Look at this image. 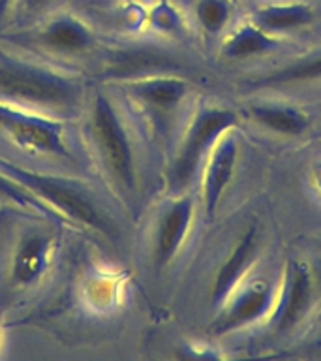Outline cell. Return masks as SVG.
<instances>
[{"instance_id":"obj_1","label":"cell","mask_w":321,"mask_h":361,"mask_svg":"<svg viewBox=\"0 0 321 361\" xmlns=\"http://www.w3.org/2000/svg\"><path fill=\"white\" fill-rule=\"evenodd\" d=\"M0 102L44 117L70 121L83 107L84 87L72 75L0 53Z\"/></svg>"},{"instance_id":"obj_2","label":"cell","mask_w":321,"mask_h":361,"mask_svg":"<svg viewBox=\"0 0 321 361\" xmlns=\"http://www.w3.org/2000/svg\"><path fill=\"white\" fill-rule=\"evenodd\" d=\"M0 173H4L6 177H10L11 180H15L27 190L32 192L34 196H38L42 202L47 203L66 222L87 226L90 230L100 231L101 235L109 239L117 237V230L109 214L103 213V209L98 205L89 188H84L75 180L25 169L19 164L8 162L2 157H0Z\"/></svg>"},{"instance_id":"obj_3","label":"cell","mask_w":321,"mask_h":361,"mask_svg":"<svg viewBox=\"0 0 321 361\" xmlns=\"http://www.w3.org/2000/svg\"><path fill=\"white\" fill-rule=\"evenodd\" d=\"M89 135L100 164L122 196L137 188V160L134 140L111 100L96 94L89 113Z\"/></svg>"},{"instance_id":"obj_4","label":"cell","mask_w":321,"mask_h":361,"mask_svg":"<svg viewBox=\"0 0 321 361\" xmlns=\"http://www.w3.org/2000/svg\"><path fill=\"white\" fill-rule=\"evenodd\" d=\"M239 113L224 106H203L190 121L179 151L169 168V188L180 194L188 188L203 168L205 158L216 141L229 130L239 126Z\"/></svg>"},{"instance_id":"obj_5","label":"cell","mask_w":321,"mask_h":361,"mask_svg":"<svg viewBox=\"0 0 321 361\" xmlns=\"http://www.w3.org/2000/svg\"><path fill=\"white\" fill-rule=\"evenodd\" d=\"M0 134L34 154L72 158L66 126L61 118L44 117L0 102Z\"/></svg>"},{"instance_id":"obj_6","label":"cell","mask_w":321,"mask_h":361,"mask_svg":"<svg viewBox=\"0 0 321 361\" xmlns=\"http://www.w3.org/2000/svg\"><path fill=\"white\" fill-rule=\"evenodd\" d=\"M276 293H278V282L270 279H246L216 309L218 314L208 327V331L216 337H224L253 326L263 318L269 320L275 307Z\"/></svg>"},{"instance_id":"obj_7","label":"cell","mask_w":321,"mask_h":361,"mask_svg":"<svg viewBox=\"0 0 321 361\" xmlns=\"http://www.w3.org/2000/svg\"><path fill=\"white\" fill-rule=\"evenodd\" d=\"M315 299L314 275L303 259H287L282 281L278 282L275 307L269 324L275 331L287 333L295 329L308 316Z\"/></svg>"},{"instance_id":"obj_8","label":"cell","mask_w":321,"mask_h":361,"mask_svg":"<svg viewBox=\"0 0 321 361\" xmlns=\"http://www.w3.org/2000/svg\"><path fill=\"white\" fill-rule=\"evenodd\" d=\"M11 39H30L34 47L53 53V55H81L94 45V36L90 28L79 17L58 11L45 17L44 25L36 28L30 36L19 34Z\"/></svg>"},{"instance_id":"obj_9","label":"cell","mask_w":321,"mask_h":361,"mask_svg":"<svg viewBox=\"0 0 321 361\" xmlns=\"http://www.w3.org/2000/svg\"><path fill=\"white\" fill-rule=\"evenodd\" d=\"M126 90L145 109L146 115L165 123L184 102L188 83L186 79L173 75V72L149 73L128 81Z\"/></svg>"},{"instance_id":"obj_10","label":"cell","mask_w":321,"mask_h":361,"mask_svg":"<svg viewBox=\"0 0 321 361\" xmlns=\"http://www.w3.org/2000/svg\"><path fill=\"white\" fill-rule=\"evenodd\" d=\"M239 162V137L237 128L225 132L210 149L201 168V200L205 213L213 216L225 190L229 188Z\"/></svg>"},{"instance_id":"obj_11","label":"cell","mask_w":321,"mask_h":361,"mask_svg":"<svg viewBox=\"0 0 321 361\" xmlns=\"http://www.w3.org/2000/svg\"><path fill=\"white\" fill-rule=\"evenodd\" d=\"M194 213H196L194 197L188 194H180L158 216L154 250H152L156 267L162 269L177 256L191 228Z\"/></svg>"},{"instance_id":"obj_12","label":"cell","mask_w":321,"mask_h":361,"mask_svg":"<svg viewBox=\"0 0 321 361\" xmlns=\"http://www.w3.org/2000/svg\"><path fill=\"white\" fill-rule=\"evenodd\" d=\"M258 245V228L252 226L242 233L235 248L224 259V264L220 265L218 273L213 281V288H210V303H213L214 309H218L220 305L227 299V295L246 281L248 271L252 269L253 262H256Z\"/></svg>"},{"instance_id":"obj_13","label":"cell","mask_w":321,"mask_h":361,"mask_svg":"<svg viewBox=\"0 0 321 361\" xmlns=\"http://www.w3.org/2000/svg\"><path fill=\"white\" fill-rule=\"evenodd\" d=\"M314 19V6L308 2H301V0L267 2V4H259L258 8H253L250 13V21L275 36L310 27Z\"/></svg>"},{"instance_id":"obj_14","label":"cell","mask_w":321,"mask_h":361,"mask_svg":"<svg viewBox=\"0 0 321 361\" xmlns=\"http://www.w3.org/2000/svg\"><path fill=\"white\" fill-rule=\"evenodd\" d=\"M246 113L258 126L278 135L298 137L310 128L308 115L301 107L289 106V104L256 102L248 106Z\"/></svg>"},{"instance_id":"obj_15","label":"cell","mask_w":321,"mask_h":361,"mask_svg":"<svg viewBox=\"0 0 321 361\" xmlns=\"http://www.w3.org/2000/svg\"><path fill=\"white\" fill-rule=\"evenodd\" d=\"M51 254V239L47 235L30 233L17 243L13 259H11V275L13 281L21 286H28L38 281L47 267Z\"/></svg>"},{"instance_id":"obj_16","label":"cell","mask_w":321,"mask_h":361,"mask_svg":"<svg viewBox=\"0 0 321 361\" xmlns=\"http://www.w3.org/2000/svg\"><path fill=\"white\" fill-rule=\"evenodd\" d=\"M280 45V36L269 34L250 19L231 30L222 45V55L229 61H244L265 55Z\"/></svg>"},{"instance_id":"obj_17","label":"cell","mask_w":321,"mask_h":361,"mask_svg":"<svg viewBox=\"0 0 321 361\" xmlns=\"http://www.w3.org/2000/svg\"><path fill=\"white\" fill-rule=\"evenodd\" d=\"M321 81V51L278 68L253 81L256 87H286Z\"/></svg>"},{"instance_id":"obj_18","label":"cell","mask_w":321,"mask_h":361,"mask_svg":"<svg viewBox=\"0 0 321 361\" xmlns=\"http://www.w3.org/2000/svg\"><path fill=\"white\" fill-rule=\"evenodd\" d=\"M0 203H11V205H17V207L27 209L30 213H38L45 219L55 220V222H66L47 203L42 202L38 196H34L32 192L27 190L25 186L11 180L10 177H6L4 173H0Z\"/></svg>"},{"instance_id":"obj_19","label":"cell","mask_w":321,"mask_h":361,"mask_svg":"<svg viewBox=\"0 0 321 361\" xmlns=\"http://www.w3.org/2000/svg\"><path fill=\"white\" fill-rule=\"evenodd\" d=\"M194 16L199 27L203 28V32L208 36H218L229 25L233 4L231 0H196Z\"/></svg>"},{"instance_id":"obj_20","label":"cell","mask_w":321,"mask_h":361,"mask_svg":"<svg viewBox=\"0 0 321 361\" xmlns=\"http://www.w3.org/2000/svg\"><path fill=\"white\" fill-rule=\"evenodd\" d=\"M149 21L156 30L160 32H177L180 27H182V19H180V13L175 10L173 6L162 0L158 2L154 8L149 13Z\"/></svg>"},{"instance_id":"obj_21","label":"cell","mask_w":321,"mask_h":361,"mask_svg":"<svg viewBox=\"0 0 321 361\" xmlns=\"http://www.w3.org/2000/svg\"><path fill=\"white\" fill-rule=\"evenodd\" d=\"M61 2L62 0H17L15 17H21V19L47 17L61 6Z\"/></svg>"},{"instance_id":"obj_22","label":"cell","mask_w":321,"mask_h":361,"mask_svg":"<svg viewBox=\"0 0 321 361\" xmlns=\"http://www.w3.org/2000/svg\"><path fill=\"white\" fill-rule=\"evenodd\" d=\"M17 0H0V28L15 19Z\"/></svg>"},{"instance_id":"obj_23","label":"cell","mask_w":321,"mask_h":361,"mask_svg":"<svg viewBox=\"0 0 321 361\" xmlns=\"http://www.w3.org/2000/svg\"><path fill=\"white\" fill-rule=\"evenodd\" d=\"M314 183L317 186V190L321 192V162L314 168Z\"/></svg>"}]
</instances>
